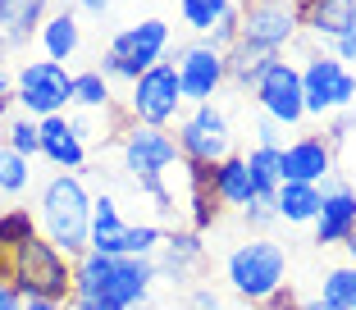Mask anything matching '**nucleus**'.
<instances>
[{
  "label": "nucleus",
  "instance_id": "obj_1",
  "mask_svg": "<svg viewBox=\"0 0 356 310\" xmlns=\"http://www.w3.org/2000/svg\"><path fill=\"white\" fill-rule=\"evenodd\" d=\"M156 265L142 256H101L83 251L74 260V297L69 310H133L147 301Z\"/></svg>",
  "mask_w": 356,
  "mask_h": 310
},
{
  "label": "nucleus",
  "instance_id": "obj_2",
  "mask_svg": "<svg viewBox=\"0 0 356 310\" xmlns=\"http://www.w3.org/2000/svg\"><path fill=\"white\" fill-rule=\"evenodd\" d=\"M92 192H87L83 174H51L37 201V228L42 238L55 242L69 260L92 251Z\"/></svg>",
  "mask_w": 356,
  "mask_h": 310
},
{
  "label": "nucleus",
  "instance_id": "obj_3",
  "mask_svg": "<svg viewBox=\"0 0 356 310\" xmlns=\"http://www.w3.org/2000/svg\"><path fill=\"white\" fill-rule=\"evenodd\" d=\"M119 160H124L128 178H133L160 210H174V192H169V174L183 169V151L174 142V128H147V124H124L119 137Z\"/></svg>",
  "mask_w": 356,
  "mask_h": 310
},
{
  "label": "nucleus",
  "instance_id": "obj_4",
  "mask_svg": "<svg viewBox=\"0 0 356 310\" xmlns=\"http://www.w3.org/2000/svg\"><path fill=\"white\" fill-rule=\"evenodd\" d=\"M10 283L23 301H69L74 297V260L37 233L19 251H10Z\"/></svg>",
  "mask_w": 356,
  "mask_h": 310
},
{
  "label": "nucleus",
  "instance_id": "obj_5",
  "mask_svg": "<svg viewBox=\"0 0 356 310\" xmlns=\"http://www.w3.org/2000/svg\"><path fill=\"white\" fill-rule=\"evenodd\" d=\"M224 279H229V288L238 292L242 301L261 306L270 292H279L283 283H288V251L274 238H265V233H252L247 242H238V247L229 251Z\"/></svg>",
  "mask_w": 356,
  "mask_h": 310
},
{
  "label": "nucleus",
  "instance_id": "obj_6",
  "mask_svg": "<svg viewBox=\"0 0 356 310\" xmlns=\"http://www.w3.org/2000/svg\"><path fill=\"white\" fill-rule=\"evenodd\" d=\"M169 42H174V32H169L165 19L128 23L124 32L110 37V46H105V55H101L96 69H101L110 83H128L133 87L147 69H156L160 60H169Z\"/></svg>",
  "mask_w": 356,
  "mask_h": 310
},
{
  "label": "nucleus",
  "instance_id": "obj_7",
  "mask_svg": "<svg viewBox=\"0 0 356 310\" xmlns=\"http://www.w3.org/2000/svg\"><path fill=\"white\" fill-rule=\"evenodd\" d=\"M297 69H302L306 119H329V114H343L356 105V73L334 51H311Z\"/></svg>",
  "mask_w": 356,
  "mask_h": 310
},
{
  "label": "nucleus",
  "instance_id": "obj_8",
  "mask_svg": "<svg viewBox=\"0 0 356 310\" xmlns=\"http://www.w3.org/2000/svg\"><path fill=\"white\" fill-rule=\"evenodd\" d=\"M14 105L28 119H51V114L74 110V73L55 60H28L14 73Z\"/></svg>",
  "mask_w": 356,
  "mask_h": 310
},
{
  "label": "nucleus",
  "instance_id": "obj_9",
  "mask_svg": "<svg viewBox=\"0 0 356 310\" xmlns=\"http://www.w3.org/2000/svg\"><path fill=\"white\" fill-rule=\"evenodd\" d=\"M165 242V228L160 224H128L119 215V201L115 197H96L92 201V251L101 256H142L151 260Z\"/></svg>",
  "mask_w": 356,
  "mask_h": 310
},
{
  "label": "nucleus",
  "instance_id": "obj_10",
  "mask_svg": "<svg viewBox=\"0 0 356 310\" xmlns=\"http://www.w3.org/2000/svg\"><path fill=\"white\" fill-rule=\"evenodd\" d=\"M174 142L183 151V165H220V160L238 155L233 151V124L215 101L192 105L174 124Z\"/></svg>",
  "mask_w": 356,
  "mask_h": 310
},
{
  "label": "nucleus",
  "instance_id": "obj_11",
  "mask_svg": "<svg viewBox=\"0 0 356 310\" xmlns=\"http://www.w3.org/2000/svg\"><path fill=\"white\" fill-rule=\"evenodd\" d=\"M183 87H178V69L174 60H160L156 69H147L128 87V105L124 114L133 124H147V128H174L183 119Z\"/></svg>",
  "mask_w": 356,
  "mask_h": 310
},
{
  "label": "nucleus",
  "instance_id": "obj_12",
  "mask_svg": "<svg viewBox=\"0 0 356 310\" xmlns=\"http://www.w3.org/2000/svg\"><path fill=\"white\" fill-rule=\"evenodd\" d=\"M302 37L297 0H238V42L283 55Z\"/></svg>",
  "mask_w": 356,
  "mask_h": 310
},
{
  "label": "nucleus",
  "instance_id": "obj_13",
  "mask_svg": "<svg viewBox=\"0 0 356 310\" xmlns=\"http://www.w3.org/2000/svg\"><path fill=\"white\" fill-rule=\"evenodd\" d=\"M252 101L265 119H274L279 128H302L306 124V96H302V69L293 60H274L261 73V83L252 87Z\"/></svg>",
  "mask_w": 356,
  "mask_h": 310
},
{
  "label": "nucleus",
  "instance_id": "obj_14",
  "mask_svg": "<svg viewBox=\"0 0 356 310\" xmlns=\"http://www.w3.org/2000/svg\"><path fill=\"white\" fill-rule=\"evenodd\" d=\"M178 69V87H183V101L188 105H206L229 87V69H224V51L210 42H192L174 55Z\"/></svg>",
  "mask_w": 356,
  "mask_h": 310
},
{
  "label": "nucleus",
  "instance_id": "obj_15",
  "mask_svg": "<svg viewBox=\"0 0 356 310\" xmlns=\"http://www.w3.org/2000/svg\"><path fill=\"white\" fill-rule=\"evenodd\" d=\"M338 155H334V142L329 133H302L283 146V183H320L334 174Z\"/></svg>",
  "mask_w": 356,
  "mask_h": 310
},
{
  "label": "nucleus",
  "instance_id": "obj_16",
  "mask_svg": "<svg viewBox=\"0 0 356 310\" xmlns=\"http://www.w3.org/2000/svg\"><path fill=\"white\" fill-rule=\"evenodd\" d=\"M356 238V187L334 183L325 187V206L315 215V242L320 247H347Z\"/></svg>",
  "mask_w": 356,
  "mask_h": 310
},
{
  "label": "nucleus",
  "instance_id": "obj_17",
  "mask_svg": "<svg viewBox=\"0 0 356 310\" xmlns=\"http://www.w3.org/2000/svg\"><path fill=\"white\" fill-rule=\"evenodd\" d=\"M42 155L60 169V174H83L87 137L78 133L74 114H51V119H42Z\"/></svg>",
  "mask_w": 356,
  "mask_h": 310
},
{
  "label": "nucleus",
  "instance_id": "obj_18",
  "mask_svg": "<svg viewBox=\"0 0 356 310\" xmlns=\"http://www.w3.org/2000/svg\"><path fill=\"white\" fill-rule=\"evenodd\" d=\"M51 0H0V60L19 46H28L42 32Z\"/></svg>",
  "mask_w": 356,
  "mask_h": 310
},
{
  "label": "nucleus",
  "instance_id": "obj_19",
  "mask_svg": "<svg viewBox=\"0 0 356 310\" xmlns=\"http://www.w3.org/2000/svg\"><path fill=\"white\" fill-rule=\"evenodd\" d=\"M297 19H302V32H311L315 42L334 46L356 23V0H297Z\"/></svg>",
  "mask_w": 356,
  "mask_h": 310
},
{
  "label": "nucleus",
  "instance_id": "obj_20",
  "mask_svg": "<svg viewBox=\"0 0 356 310\" xmlns=\"http://www.w3.org/2000/svg\"><path fill=\"white\" fill-rule=\"evenodd\" d=\"M188 178V224L192 233H206L220 219V197H215V165H183Z\"/></svg>",
  "mask_w": 356,
  "mask_h": 310
},
{
  "label": "nucleus",
  "instance_id": "obj_21",
  "mask_svg": "<svg viewBox=\"0 0 356 310\" xmlns=\"http://www.w3.org/2000/svg\"><path fill=\"white\" fill-rule=\"evenodd\" d=\"M37 42H42L46 60L69 64L78 55V46H83V23H78L74 10H51L46 23H42V32H37Z\"/></svg>",
  "mask_w": 356,
  "mask_h": 310
},
{
  "label": "nucleus",
  "instance_id": "obj_22",
  "mask_svg": "<svg viewBox=\"0 0 356 310\" xmlns=\"http://www.w3.org/2000/svg\"><path fill=\"white\" fill-rule=\"evenodd\" d=\"M151 265H156V279H183L192 265H201V233H192V228L165 233L160 251L151 256Z\"/></svg>",
  "mask_w": 356,
  "mask_h": 310
},
{
  "label": "nucleus",
  "instance_id": "obj_23",
  "mask_svg": "<svg viewBox=\"0 0 356 310\" xmlns=\"http://www.w3.org/2000/svg\"><path fill=\"white\" fill-rule=\"evenodd\" d=\"M320 206H325V187L320 183H283L274 192V215L283 224H315Z\"/></svg>",
  "mask_w": 356,
  "mask_h": 310
},
{
  "label": "nucleus",
  "instance_id": "obj_24",
  "mask_svg": "<svg viewBox=\"0 0 356 310\" xmlns=\"http://www.w3.org/2000/svg\"><path fill=\"white\" fill-rule=\"evenodd\" d=\"M274 60H279L274 51H261V46H252V42H233L229 51H224V69H229V87H238V92H252V87L261 83V73L270 69Z\"/></svg>",
  "mask_w": 356,
  "mask_h": 310
},
{
  "label": "nucleus",
  "instance_id": "obj_25",
  "mask_svg": "<svg viewBox=\"0 0 356 310\" xmlns=\"http://www.w3.org/2000/svg\"><path fill=\"white\" fill-rule=\"evenodd\" d=\"M215 197L220 206H238L247 210L256 201V183H252V169H247V155H229L215 165Z\"/></svg>",
  "mask_w": 356,
  "mask_h": 310
},
{
  "label": "nucleus",
  "instance_id": "obj_26",
  "mask_svg": "<svg viewBox=\"0 0 356 310\" xmlns=\"http://www.w3.org/2000/svg\"><path fill=\"white\" fill-rule=\"evenodd\" d=\"M247 169H252L256 197L274 201V192L283 187V151H274V146H252V151H247Z\"/></svg>",
  "mask_w": 356,
  "mask_h": 310
},
{
  "label": "nucleus",
  "instance_id": "obj_27",
  "mask_svg": "<svg viewBox=\"0 0 356 310\" xmlns=\"http://www.w3.org/2000/svg\"><path fill=\"white\" fill-rule=\"evenodd\" d=\"M233 10H238V0H178L183 23H188L192 32H201V37H210V32L220 28Z\"/></svg>",
  "mask_w": 356,
  "mask_h": 310
},
{
  "label": "nucleus",
  "instance_id": "obj_28",
  "mask_svg": "<svg viewBox=\"0 0 356 310\" xmlns=\"http://www.w3.org/2000/svg\"><path fill=\"white\" fill-rule=\"evenodd\" d=\"M74 105H78V110H92V114L115 110V92H110V78H105L101 69L74 73Z\"/></svg>",
  "mask_w": 356,
  "mask_h": 310
},
{
  "label": "nucleus",
  "instance_id": "obj_29",
  "mask_svg": "<svg viewBox=\"0 0 356 310\" xmlns=\"http://www.w3.org/2000/svg\"><path fill=\"white\" fill-rule=\"evenodd\" d=\"M42 228H37V215H32L28 206H5L0 210V251L10 256V251H19L28 238H37Z\"/></svg>",
  "mask_w": 356,
  "mask_h": 310
},
{
  "label": "nucleus",
  "instance_id": "obj_30",
  "mask_svg": "<svg viewBox=\"0 0 356 310\" xmlns=\"http://www.w3.org/2000/svg\"><path fill=\"white\" fill-rule=\"evenodd\" d=\"M320 301L338 310H356V265H334L320 279Z\"/></svg>",
  "mask_w": 356,
  "mask_h": 310
},
{
  "label": "nucleus",
  "instance_id": "obj_31",
  "mask_svg": "<svg viewBox=\"0 0 356 310\" xmlns=\"http://www.w3.org/2000/svg\"><path fill=\"white\" fill-rule=\"evenodd\" d=\"M32 183V160L0 142V197H23Z\"/></svg>",
  "mask_w": 356,
  "mask_h": 310
},
{
  "label": "nucleus",
  "instance_id": "obj_32",
  "mask_svg": "<svg viewBox=\"0 0 356 310\" xmlns=\"http://www.w3.org/2000/svg\"><path fill=\"white\" fill-rule=\"evenodd\" d=\"M5 146L19 155H42V119H28V114H19V119H5Z\"/></svg>",
  "mask_w": 356,
  "mask_h": 310
},
{
  "label": "nucleus",
  "instance_id": "obj_33",
  "mask_svg": "<svg viewBox=\"0 0 356 310\" xmlns=\"http://www.w3.org/2000/svg\"><path fill=\"white\" fill-rule=\"evenodd\" d=\"M242 219H247V224H252V228H256V233H265V228H270V224H274V219H279V215H274V201H265V197H256V201H252V206L242 210Z\"/></svg>",
  "mask_w": 356,
  "mask_h": 310
},
{
  "label": "nucleus",
  "instance_id": "obj_34",
  "mask_svg": "<svg viewBox=\"0 0 356 310\" xmlns=\"http://www.w3.org/2000/svg\"><path fill=\"white\" fill-rule=\"evenodd\" d=\"M252 133H256V146H274V151H283V146H288V142H283V128L274 124V119H265V114L256 119Z\"/></svg>",
  "mask_w": 356,
  "mask_h": 310
},
{
  "label": "nucleus",
  "instance_id": "obj_35",
  "mask_svg": "<svg viewBox=\"0 0 356 310\" xmlns=\"http://www.w3.org/2000/svg\"><path fill=\"white\" fill-rule=\"evenodd\" d=\"M297 306H302V301H297L293 283H283V288H279V292H270V297H265L256 310H297Z\"/></svg>",
  "mask_w": 356,
  "mask_h": 310
},
{
  "label": "nucleus",
  "instance_id": "obj_36",
  "mask_svg": "<svg viewBox=\"0 0 356 310\" xmlns=\"http://www.w3.org/2000/svg\"><path fill=\"white\" fill-rule=\"evenodd\" d=\"M329 51H334V55H338V60H343V64H347V69H352V64H356V23H352V28H347V32H343V37H338V42H334V46H329Z\"/></svg>",
  "mask_w": 356,
  "mask_h": 310
},
{
  "label": "nucleus",
  "instance_id": "obj_37",
  "mask_svg": "<svg viewBox=\"0 0 356 310\" xmlns=\"http://www.w3.org/2000/svg\"><path fill=\"white\" fill-rule=\"evenodd\" d=\"M0 310H23V297L14 292L10 279H0Z\"/></svg>",
  "mask_w": 356,
  "mask_h": 310
},
{
  "label": "nucleus",
  "instance_id": "obj_38",
  "mask_svg": "<svg viewBox=\"0 0 356 310\" xmlns=\"http://www.w3.org/2000/svg\"><path fill=\"white\" fill-rule=\"evenodd\" d=\"M23 310H69V301H42V297H32V301H23Z\"/></svg>",
  "mask_w": 356,
  "mask_h": 310
},
{
  "label": "nucleus",
  "instance_id": "obj_39",
  "mask_svg": "<svg viewBox=\"0 0 356 310\" xmlns=\"http://www.w3.org/2000/svg\"><path fill=\"white\" fill-rule=\"evenodd\" d=\"M192 306L197 310H220V301L210 297V292H192Z\"/></svg>",
  "mask_w": 356,
  "mask_h": 310
},
{
  "label": "nucleus",
  "instance_id": "obj_40",
  "mask_svg": "<svg viewBox=\"0 0 356 310\" xmlns=\"http://www.w3.org/2000/svg\"><path fill=\"white\" fill-rule=\"evenodd\" d=\"M78 10H87V14H105V10H110V0H78Z\"/></svg>",
  "mask_w": 356,
  "mask_h": 310
},
{
  "label": "nucleus",
  "instance_id": "obj_41",
  "mask_svg": "<svg viewBox=\"0 0 356 310\" xmlns=\"http://www.w3.org/2000/svg\"><path fill=\"white\" fill-rule=\"evenodd\" d=\"M10 110H14V96H0V128H5V119H10Z\"/></svg>",
  "mask_w": 356,
  "mask_h": 310
},
{
  "label": "nucleus",
  "instance_id": "obj_42",
  "mask_svg": "<svg viewBox=\"0 0 356 310\" xmlns=\"http://www.w3.org/2000/svg\"><path fill=\"white\" fill-rule=\"evenodd\" d=\"M297 310H338V306H329V301H320V297H315V301H302Z\"/></svg>",
  "mask_w": 356,
  "mask_h": 310
}]
</instances>
